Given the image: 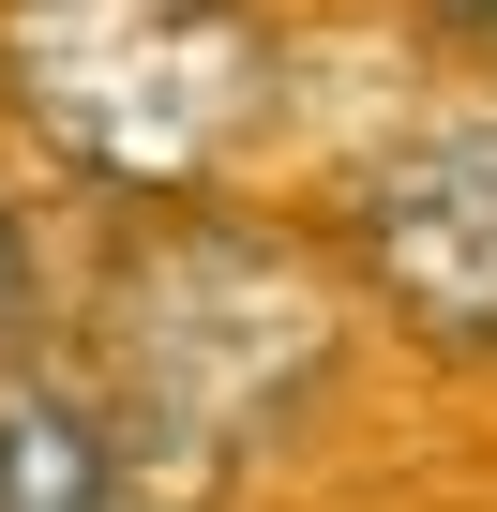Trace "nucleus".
Masks as SVG:
<instances>
[{
    "label": "nucleus",
    "mask_w": 497,
    "mask_h": 512,
    "mask_svg": "<svg viewBox=\"0 0 497 512\" xmlns=\"http://www.w3.org/2000/svg\"><path fill=\"white\" fill-rule=\"evenodd\" d=\"M0 121L91 211L241 196L287 121L272 0H0Z\"/></svg>",
    "instance_id": "2"
},
{
    "label": "nucleus",
    "mask_w": 497,
    "mask_h": 512,
    "mask_svg": "<svg viewBox=\"0 0 497 512\" xmlns=\"http://www.w3.org/2000/svg\"><path fill=\"white\" fill-rule=\"evenodd\" d=\"M31 347H61V272H46L31 196L0 181V362H31Z\"/></svg>",
    "instance_id": "5"
},
{
    "label": "nucleus",
    "mask_w": 497,
    "mask_h": 512,
    "mask_svg": "<svg viewBox=\"0 0 497 512\" xmlns=\"http://www.w3.org/2000/svg\"><path fill=\"white\" fill-rule=\"evenodd\" d=\"M136 467L151 452L76 347L0 362V512H136Z\"/></svg>",
    "instance_id": "4"
},
{
    "label": "nucleus",
    "mask_w": 497,
    "mask_h": 512,
    "mask_svg": "<svg viewBox=\"0 0 497 512\" xmlns=\"http://www.w3.org/2000/svg\"><path fill=\"white\" fill-rule=\"evenodd\" d=\"M332 256L392 347L497 362V76H437L332 181Z\"/></svg>",
    "instance_id": "3"
},
{
    "label": "nucleus",
    "mask_w": 497,
    "mask_h": 512,
    "mask_svg": "<svg viewBox=\"0 0 497 512\" xmlns=\"http://www.w3.org/2000/svg\"><path fill=\"white\" fill-rule=\"evenodd\" d=\"M362 332V287L332 226H287L257 196H166L106 211L91 287H76V362L136 422L151 467H241L332 407Z\"/></svg>",
    "instance_id": "1"
}]
</instances>
